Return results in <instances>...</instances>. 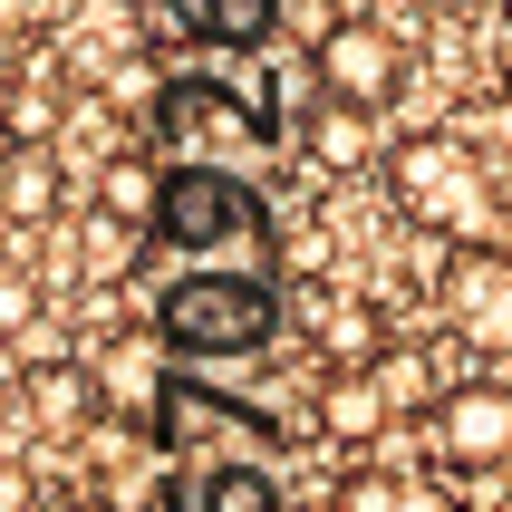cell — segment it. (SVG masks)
I'll return each mask as SVG.
<instances>
[{
    "label": "cell",
    "instance_id": "cell-1",
    "mask_svg": "<svg viewBox=\"0 0 512 512\" xmlns=\"http://www.w3.org/2000/svg\"><path fill=\"white\" fill-rule=\"evenodd\" d=\"M290 319V290L271 261H184L155 290V348L174 368H223V358H261Z\"/></svg>",
    "mask_w": 512,
    "mask_h": 512
},
{
    "label": "cell",
    "instance_id": "cell-2",
    "mask_svg": "<svg viewBox=\"0 0 512 512\" xmlns=\"http://www.w3.org/2000/svg\"><path fill=\"white\" fill-rule=\"evenodd\" d=\"M387 194H397L406 223H426L445 252H464V242H503L512 203H503V174L474 155L464 136H406L397 155H387Z\"/></svg>",
    "mask_w": 512,
    "mask_h": 512
},
{
    "label": "cell",
    "instance_id": "cell-3",
    "mask_svg": "<svg viewBox=\"0 0 512 512\" xmlns=\"http://www.w3.org/2000/svg\"><path fill=\"white\" fill-rule=\"evenodd\" d=\"M155 252L174 261H261L271 252V203L242 165H165V194H155Z\"/></svg>",
    "mask_w": 512,
    "mask_h": 512
},
{
    "label": "cell",
    "instance_id": "cell-4",
    "mask_svg": "<svg viewBox=\"0 0 512 512\" xmlns=\"http://www.w3.org/2000/svg\"><path fill=\"white\" fill-rule=\"evenodd\" d=\"M155 455L165 464H281L271 406L223 397L213 377H155Z\"/></svg>",
    "mask_w": 512,
    "mask_h": 512
},
{
    "label": "cell",
    "instance_id": "cell-5",
    "mask_svg": "<svg viewBox=\"0 0 512 512\" xmlns=\"http://www.w3.org/2000/svg\"><path fill=\"white\" fill-rule=\"evenodd\" d=\"M155 145H174L184 165H242L271 145V116L242 107L223 78H165L155 87Z\"/></svg>",
    "mask_w": 512,
    "mask_h": 512
},
{
    "label": "cell",
    "instance_id": "cell-6",
    "mask_svg": "<svg viewBox=\"0 0 512 512\" xmlns=\"http://www.w3.org/2000/svg\"><path fill=\"white\" fill-rule=\"evenodd\" d=\"M426 445L455 484H484L512 464V387L503 377H455L445 397L426 406Z\"/></svg>",
    "mask_w": 512,
    "mask_h": 512
},
{
    "label": "cell",
    "instance_id": "cell-7",
    "mask_svg": "<svg viewBox=\"0 0 512 512\" xmlns=\"http://www.w3.org/2000/svg\"><path fill=\"white\" fill-rule=\"evenodd\" d=\"M435 300H445V329H455L474 358H503V368H512V252H503V242H464V252H445Z\"/></svg>",
    "mask_w": 512,
    "mask_h": 512
},
{
    "label": "cell",
    "instance_id": "cell-8",
    "mask_svg": "<svg viewBox=\"0 0 512 512\" xmlns=\"http://www.w3.org/2000/svg\"><path fill=\"white\" fill-rule=\"evenodd\" d=\"M310 78L377 116V107H397V87H406V39L387 20H329L310 39Z\"/></svg>",
    "mask_w": 512,
    "mask_h": 512
},
{
    "label": "cell",
    "instance_id": "cell-9",
    "mask_svg": "<svg viewBox=\"0 0 512 512\" xmlns=\"http://www.w3.org/2000/svg\"><path fill=\"white\" fill-rule=\"evenodd\" d=\"M290 0H136L145 39H213V49H271Z\"/></svg>",
    "mask_w": 512,
    "mask_h": 512
},
{
    "label": "cell",
    "instance_id": "cell-10",
    "mask_svg": "<svg viewBox=\"0 0 512 512\" xmlns=\"http://www.w3.org/2000/svg\"><path fill=\"white\" fill-rule=\"evenodd\" d=\"M165 512H290L281 464H165Z\"/></svg>",
    "mask_w": 512,
    "mask_h": 512
},
{
    "label": "cell",
    "instance_id": "cell-11",
    "mask_svg": "<svg viewBox=\"0 0 512 512\" xmlns=\"http://www.w3.org/2000/svg\"><path fill=\"white\" fill-rule=\"evenodd\" d=\"M387 426H397L387 377H377V368H329V387H319V435H329L339 455H368Z\"/></svg>",
    "mask_w": 512,
    "mask_h": 512
},
{
    "label": "cell",
    "instance_id": "cell-12",
    "mask_svg": "<svg viewBox=\"0 0 512 512\" xmlns=\"http://www.w3.org/2000/svg\"><path fill=\"white\" fill-rule=\"evenodd\" d=\"M319 358H329V368H377V358H387V319H377V300L329 290V300H319Z\"/></svg>",
    "mask_w": 512,
    "mask_h": 512
},
{
    "label": "cell",
    "instance_id": "cell-13",
    "mask_svg": "<svg viewBox=\"0 0 512 512\" xmlns=\"http://www.w3.org/2000/svg\"><path fill=\"white\" fill-rule=\"evenodd\" d=\"M300 145H310L329 174H358V165H368V145H377V136H368V107H348V97H329V87H319L310 116H300Z\"/></svg>",
    "mask_w": 512,
    "mask_h": 512
},
{
    "label": "cell",
    "instance_id": "cell-14",
    "mask_svg": "<svg viewBox=\"0 0 512 512\" xmlns=\"http://www.w3.org/2000/svg\"><path fill=\"white\" fill-rule=\"evenodd\" d=\"M20 406H29V416H39L49 435H78L87 416H97V377H87V368H68V358H49V368L20 387Z\"/></svg>",
    "mask_w": 512,
    "mask_h": 512
},
{
    "label": "cell",
    "instance_id": "cell-15",
    "mask_svg": "<svg viewBox=\"0 0 512 512\" xmlns=\"http://www.w3.org/2000/svg\"><path fill=\"white\" fill-rule=\"evenodd\" d=\"M155 194H165V165H145V155H107V174H97V213L155 232Z\"/></svg>",
    "mask_w": 512,
    "mask_h": 512
},
{
    "label": "cell",
    "instance_id": "cell-16",
    "mask_svg": "<svg viewBox=\"0 0 512 512\" xmlns=\"http://www.w3.org/2000/svg\"><path fill=\"white\" fill-rule=\"evenodd\" d=\"M329 512H435L426 503V474H397V464H358L339 484V503Z\"/></svg>",
    "mask_w": 512,
    "mask_h": 512
},
{
    "label": "cell",
    "instance_id": "cell-17",
    "mask_svg": "<svg viewBox=\"0 0 512 512\" xmlns=\"http://www.w3.org/2000/svg\"><path fill=\"white\" fill-rule=\"evenodd\" d=\"M49 203H58V174H49V155L29 136H10V223H49Z\"/></svg>",
    "mask_w": 512,
    "mask_h": 512
},
{
    "label": "cell",
    "instance_id": "cell-18",
    "mask_svg": "<svg viewBox=\"0 0 512 512\" xmlns=\"http://www.w3.org/2000/svg\"><path fill=\"white\" fill-rule=\"evenodd\" d=\"M377 377H387V397H397V416H426L445 387H435V368H426V348H387L377 358Z\"/></svg>",
    "mask_w": 512,
    "mask_h": 512
},
{
    "label": "cell",
    "instance_id": "cell-19",
    "mask_svg": "<svg viewBox=\"0 0 512 512\" xmlns=\"http://www.w3.org/2000/svg\"><path fill=\"white\" fill-rule=\"evenodd\" d=\"M416 10H474V0H416Z\"/></svg>",
    "mask_w": 512,
    "mask_h": 512
},
{
    "label": "cell",
    "instance_id": "cell-20",
    "mask_svg": "<svg viewBox=\"0 0 512 512\" xmlns=\"http://www.w3.org/2000/svg\"><path fill=\"white\" fill-rule=\"evenodd\" d=\"M493 174H503V203H512V155H503V165H493Z\"/></svg>",
    "mask_w": 512,
    "mask_h": 512
}]
</instances>
